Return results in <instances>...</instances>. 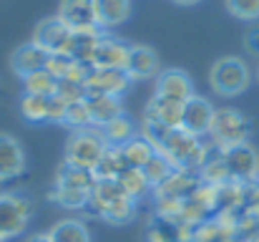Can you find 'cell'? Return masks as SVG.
<instances>
[{"mask_svg":"<svg viewBox=\"0 0 259 242\" xmlns=\"http://www.w3.org/2000/svg\"><path fill=\"white\" fill-rule=\"evenodd\" d=\"M209 83L219 96H239L249 86V68L237 56L219 58L209 71Z\"/></svg>","mask_w":259,"mask_h":242,"instance_id":"cell-1","label":"cell"},{"mask_svg":"<svg viewBox=\"0 0 259 242\" xmlns=\"http://www.w3.org/2000/svg\"><path fill=\"white\" fill-rule=\"evenodd\" d=\"M106 139H103V131H101V126L98 129H81L73 139H71V144H68V152H66V161L68 164H73V166H81V169H88V171H93L96 166H98V161L103 157V152H106Z\"/></svg>","mask_w":259,"mask_h":242,"instance_id":"cell-2","label":"cell"},{"mask_svg":"<svg viewBox=\"0 0 259 242\" xmlns=\"http://www.w3.org/2000/svg\"><path fill=\"white\" fill-rule=\"evenodd\" d=\"M209 134H211L214 144L224 149V147H234V144L249 142L252 124H249V119H244V116H242L239 111H234V109H217Z\"/></svg>","mask_w":259,"mask_h":242,"instance_id":"cell-3","label":"cell"},{"mask_svg":"<svg viewBox=\"0 0 259 242\" xmlns=\"http://www.w3.org/2000/svg\"><path fill=\"white\" fill-rule=\"evenodd\" d=\"M30 212H33L30 199L20 194H0V235L5 240L18 237L25 230Z\"/></svg>","mask_w":259,"mask_h":242,"instance_id":"cell-4","label":"cell"},{"mask_svg":"<svg viewBox=\"0 0 259 242\" xmlns=\"http://www.w3.org/2000/svg\"><path fill=\"white\" fill-rule=\"evenodd\" d=\"M199 147H201L199 136H194V134H189L179 126V129H169V134L156 144V152L171 161L174 169H186V164L191 161L194 152Z\"/></svg>","mask_w":259,"mask_h":242,"instance_id":"cell-5","label":"cell"},{"mask_svg":"<svg viewBox=\"0 0 259 242\" xmlns=\"http://www.w3.org/2000/svg\"><path fill=\"white\" fill-rule=\"evenodd\" d=\"M222 159H224L234 182H252L259 174V154L254 152V147L249 142L234 144V147H224L222 149Z\"/></svg>","mask_w":259,"mask_h":242,"instance_id":"cell-6","label":"cell"},{"mask_svg":"<svg viewBox=\"0 0 259 242\" xmlns=\"http://www.w3.org/2000/svg\"><path fill=\"white\" fill-rule=\"evenodd\" d=\"M71 36H73V30H71L61 18H48V20H43V23L35 28L33 43L40 46L46 53L56 56V53H66V51H68Z\"/></svg>","mask_w":259,"mask_h":242,"instance_id":"cell-7","label":"cell"},{"mask_svg":"<svg viewBox=\"0 0 259 242\" xmlns=\"http://www.w3.org/2000/svg\"><path fill=\"white\" fill-rule=\"evenodd\" d=\"M214 106L206 101V98H199V96H191L186 103H184V119H181V129L194 134V136H201V134H209L211 129V121H214Z\"/></svg>","mask_w":259,"mask_h":242,"instance_id":"cell-8","label":"cell"},{"mask_svg":"<svg viewBox=\"0 0 259 242\" xmlns=\"http://www.w3.org/2000/svg\"><path fill=\"white\" fill-rule=\"evenodd\" d=\"M181 119H184V103L164 96H154L144 111V124H159L166 129H179Z\"/></svg>","mask_w":259,"mask_h":242,"instance_id":"cell-9","label":"cell"},{"mask_svg":"<svg viewBox=\"0 0 259 242\" xmlns=\"http://www.w3.org/2000/svg\"><path fill=\"white\" fill-rule=\"evenodd\" d=\"M131 86V76L123 68H96V74L86 83L88 96L103 93V96H121Z\"/></svg>","mask_w":259,"mask_h":242,"instance_id":"cell-10","label":"cell"},{"mask_svg":"<svg viewBox=\"0 0 259 242\" xmlns=\"http://www.w3.org/2000/svg\"><path fill=\"white\" fill-rule=\"evenodd\" d=\"M48 58H51V53H46L40 46H35V43L30 41V43H25V46H20V48L13 51V56H10V68H13L20 79H25V76L35 74V71H43V68L48 66Z\"/></svg>","mask_w":259,"mask_h":242,"instance_id":"cell-11","label":"cell"},{"mask_svg":"<svg viewBox=\"0 0 259 242\" xmlns=\"http://www.w3.org/2000/svg\"><path fill=\"white\" fill-rule=\"evenodd\" d=\"M159 56L149 48V46H131L128 51V61H126V74L131 81H146L159 76Z\"/></svg>","mask_w":259,"mask_h":242,"instance_id":"cell-12","label":"cell"},{"mask_svg":"<svg viewBox=\"0 0 259 242\" xmlns=\"http://www.w3.org/2000/svg\"><path fill=\"white\" fill-rule=\"evenodd\" d=\"M58 18H61L71 30L98 28L93 0H63V3H61V15H58Z\"/></svg>","mask_w":259,"mask_h":242,"instance_id":"cell-13","label":"cell"},{"mask_svg":"<svg viewBox=\"0 0 259 242\" xmlns=\"http://www.w3.org/2000/svg\"><path fill=\"white\" fill-rule=\"evenodd\" d=\"M201 184V177H196L191 169H174L166 177V182H161L156 187L159 197H176V199H189L196 187Z\"/></svg>","mask_w":259,"mask_h":242,"instance_id":"cell-14","label":"cell"},{"mask_svg":"<svg viewBox=\"0 0 259 242\" xmlns=\"http://www.w3.org/2000/svg\"><path fill=\"white\" fill-rule=\"evenodd\" d=\"M156 96H164V98H174V101L186 103V101L194 96L191 79H189L184 71H179V68H169V71L159 74V81H156Z\"/></svg>","mask_w":259,"mask_h":242,"instance_id":"cell-15","label":"cell"},{"mask_svg":"<svg viewBox=\"0 0 259 242\" xmlns=\"http://www.w3.org/2000/svg\"><path fill=\"white\" fill-rule=\"evenodd\" d=\"M128 46H123L116 38H101L96 53H93V66L96 68H123L126 71V61H128Z\"/></svg>","mask_w":259,"mask_h":242,"instance_id":"cell-16","label":"cell"},{"mask_svg":"<svg viewBox=\"0 0 259 242\" xmlns=\"http://www.w3.org/2000/svg\"><path fill=\"white\" fill-rule=\"evenodd\" d=\"M23 166H25V157H23L20 144L13 136L0 134V182L18 177Z\"/></svg>","mask_w":259,"mask_h":242,"instance_id":"cell-17","label":"cell"},{"mask_svg":"<svg viewBox=\"0 0 259 242\" xmlns=\"http://www.w3.org/2000/svg\"><path fill=\"white\" fill-rule=\"evenodd\" d=\"M98 28H116L131 13V0H93Z\"/></svg>","mask_w":259,"mask_h":242,"instance_id":"cell-18","label":"cell"},{"mask_svg":"<svg viewBox=\"0 0 259 242\" xmlns=\"http://www.w3.org/2000/svg\"><path fill=\"white\" fill-rule=\"evenodd\" d=\"M101 28H88V30H73L71 43H68V56L73 61H93V53L101 43Z\"/></svg>","mask_w":259,"mask_h":242,"instance_id":"cell-19","label":"cell"},{"mask_svg":"<svg viewBox=\"0 0 259 242\" xmlns=\"http://www.w3.org/2000/svg\"><path fill=\"white\" fill-rule=\"evenodd\" d=\"M86 103H88V111H91L96 126H103V124H108L111 119H116V116L123 114V111H121V101H118V96L91 93V96H86Z\"/></svg>","mask_w":259,"mask_h":242,"instance_id":"cell-20","label":"cell"},{"mask_svg":"<svg viewBox=\"0 0 259 242\" xmlns=\"http://www.w3.org/2000/svg\"><path fill=\"white\" fill-rule=\"evenodd\" d=\"M121 152H123V159L128 166H136V169H144L146 166V161L151 159L154 154H156V147L149 142V136H134L131 142H126L123 147H121Z\"/></svg>","mask_w":259,"mask_h":242,"instance_id":"cell-21","label":"cell"},{"mask_svg":"<svg viewBox=\"0 0 259 242\" xmlns=\"http://www.w3.org/2000/svg\"><path fill=\"white\" fill-rule=\"evenodd\" d=\"M96 174L81 169V166H73L68 161H63V166L58 169V184L61 187H73V189H83V192H93L96 187Z\"/></svg>","mask_w":259,"mask_h":242,"instance_id":"cell-22","label":"cell"},{"mask_svg":"<svg viewBox=\"0 0 259 242\" xmlns=\"http://www.w3.org/2000/svg\"><path fill=\"white\" fill-rule=\"evenodd\" d=\"M101 131H103V139H106V144L108 147H123L126 142H131L134 136H136V129H134V124L121 114V116H116V119H111L108 124H103L101 126Z\"/></svg>","mask_w":259,"mask_h":242,"instance_id":"cell-23","label":"cell"},{"mask_svg":"<svg viewBox=\"0 0 259 242\" xmlns=\"http://www.w3.org/2000/svg\"><path fill=\"white\" fill-rule=\"evenodd\" d=\"M116 182L121 184L123 194L131 197V199L144 197V194L149 192V187H151L149 179H146V174H144V169H136V166H126V169L116 177Z\"/></svg>","mask_w":259,"mask_h":242,"instance_id":"cell-24","label":"cell"},{"mask_svg":"<svg viewBox=\"0 0 259 242\" xmlns=\"http://www.w3.org/2000/svg\"><path fill=\"white\" fill-rule=\"evenodd\" d=\"M136 215V199H131V197H118V199H113V202H108V204H103L101 210H98V217H103V220H108L111 225H123V222H128L131 217Z\"/></svg>","mask_w":259,"mask_h":242,"instance_id":"cell-25","label":"cell"},{"mask_svg":"<svg viewBox=\"0 0 259 242\" xmlns=\"http://www.w3.org/2000/svg\"><path fill=\"white\" fill-rule=\"evenodd\" d=\"M126 166L128 164L123 159L121 147H106V152H103V157L98 161V166L93 169V174H96V179H116Z\"/></svg>","mask_w":259,"mask_h":242,"instance_id":"cell-26","label":"cell"},{"mask_svg":"<svg viewBox=\"0 0 259 242\" xmlns=\"http://www.w3.org/2000/svg\"><path fill=\"white\" fill-rule=\"evenodd\" d=\"M48 237H51V242H91L86 225L78 222V220H61V222H56L51 227Z\"/></svg>","mask_w":259,"mask_h":242,"instance_id":"cell-27","label":"cell"},{"mask_svg":"<svg viewBox=\"0 0 259 242\" xmlns=\"http://www.w3.org/2000/svg\"><path fill=\"white\" fill-rule=\"evenodd\" d=\"M20 111L28 121H51V96L25 93L20 101Z\"/></svg>","mask_w":259,"mask_h":242,"instance_id":"cell-28","label":"cell"},{"mask_svg":"<svg viewBox=\"0 0 259 242\" xmlns=\"http://www.w3.org/2000/svg\"><path fill=\"white\" fill-rule=\"evenodd\" d=\"M25 86V93H33V96H56V88H58V79L51 74V71H35L30 76L23 79Z\"/></svg>","mask_w":259,"mask_h":242,"instance_id":"cell-29","label":"cell"},{"mask_svg":"<svg viewBox=\"0 0 259 242\" xmlns=\"http://www.w3.org/2000/svg\"><path fill=\"white\" fill-rule=\"evenodd\" d=\"M53 202H58L61 207H68V210H81L86 207L88 199H91V192H83V189H73V187H61L56 184V189L51 192Z\"/></svg>","mask_w":259,"mask_h":242,"instance_id":"cell-30","label":"cell"},{"mask_svg":"<svg viewBox=\"0 0 259 242\" xmlns=\"http://www.w3.org/2000/svg\"><path fill=\"white\" fill-rule=\"evenodd\" d=\"M171 171H174V164L164 154H159V152L146 161V166H144V174H146V179H149L151 187H159L161 182H166V177Z\"/></svg>","mask_w":259,"mask_h":242,"instance_id":"cell-31","label":"cell"},{"mask_svg":"<svg viewBox=\"0 0 259 242\" xmlns=\"http://www.w3.org/2000/svg\"><path fill=\"white\" fill-rule=\"evenodd\" d=\"M63 121L71 124V126H76V129H88V126H93V116H91V111H88V103L86 101L68 103V106H66V119H63Z\"/></svg>","mask_w":259,"mask_h":242,"instance_id":"cell-32","label":"cell"},{"mask_svg":"<svg viewBox=\"0 0 259 242\" xmlns=\"http://www.w3.org/2000/svg\"><path fill=\"white\" fill-rule=\"evenodd\" d=\"M56 96L61 98V101H66V103H76V101H86L88 91L83 83H76V81H58V88H56Z\"/></svg>","mask_w":259,"mask_h":242,"instance_id":"cell-33","label":"cell"},{"mask_svg":"<svg viewBox=\"0 0 259 242\" xmlns=\"http://www.w3.org/2000/svg\"><path fill=\"white\" fill-rule=\"evenodd\" d=\"M227 8L232 15L242 20H257L259 18V0H227Z\"/></svg>","mask_w":259,"mask_h":242,"instance_id":"cell-34","label":"cell"},{"mask_svg":"<svg viewBox=\"0 0 259 242\" xmlns=\"http://www.w3.org/2000/svg\"><path fill=\"white\" fill-rule=\"evenodd\" d=\"M149 242H176V225L159 220L149 227Z\"/></svg>","mask_w":259,"mask_h":242,"instance_id":"cell-35","label":"cell"},{"mask_svg":"<svg viewBox=\"0 0 259 242\" xmlns=\"http://www.w3.org/2000/svg\"><path fill=\"white\" fill-rule=\"evenodd\" d=\"M76 61L68 56V53H56V56H51L48 58V66H46V71H51L56 79H66L68 76V71H71V66H73Z\"/></svg>","mask_w":259,"mask_h":242,"instance_id":"cell-36","label":"cell"},{"mask_svg":"<svg viewBox=\"0 0 259 242\" xmlns=\"http://www.w3.org/2000/svg\"><path fill=\"white\" fill-rule=\"evenodd\" d=\"M66 101H61L58 96H51V121H63L66 119Z\"/></svg>","mask_w":259,"mask_h":242,"instance_id":"cell-37","label":"cell"},{"mask_svg":"<svg viewBox=\"0 0 259 242\" xmlns=\"http://www.w3.org/2000/svg\"><path fill=\"white\" fill-rule=\"evenodd\" d=\"M244 43H247V51H249V53L259 56V25H254V28H249V30H247Z\"/></svg>","mask_w":259,"mask_h":242,"instance_id":"cell-38","label":"cell"},{"mask_svg":"<svg viewBox=\"0 0 259 242\" xmlns=\"http://www.w3.org/2000/svg\"><path fill=\"white\" fill-rule=\"evenodd\" d=\"M28 242H51V237L48 235H35V237H30Z\"/></svg>","mask_w":259,"mask_h":242,"instance_id":"cell-39","label":"cell"},{"mask_svg":"<svg viewBox=\"0 0 259 242\" xmlns=\"http://www.w3.org/2000/svg\"><path fill=\"white\" fill-rule=\"evenodd\" d=\"M179 5H194V3H199V0H176Z\"/></svg>","mask_w":259,"mask_h":242,"instance_id":"cell-40","label":"cell"},{"mask_svg":"<svg viewBox=\"0 0 259 242\" xmlns=\"http://www.w3.org/2000/svg\"><path fill=\"white\" fill-rule=\"evenodd\" d=\"M0 242H5V237H3V235H0Z\"/></svg>","mask_w":259,"mask_h":242,"instance_id":"cell-41","label":"cell"},{"mask_svg":"<svg viewBox=\"0 0 259 242\" xmlns=\"http://www.w3.org/2000/svg\"><path fill=\"white\" fill-rule=\"evenodd\" d=\"M257 76H259V74H257Z\"/></svg>","mask_w":259,"mask_h":242,"instance_id":"cell-42","label":"cell"}]
</instances>
